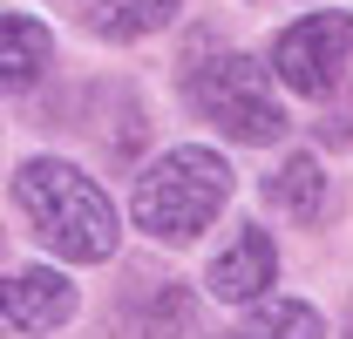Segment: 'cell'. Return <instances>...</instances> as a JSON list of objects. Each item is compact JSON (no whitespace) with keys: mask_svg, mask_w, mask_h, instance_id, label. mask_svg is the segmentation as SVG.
<instances>
[{"mask_svg":"<svg viewBox=\"0 0 353 339\" xmlns=\"http://www.w3.org/2000/svg\"><path fill=\"white\" fill-rule=\"evenodd\" d=\"M14 204L34 224V238H48L61 258L75 265H102L116 258V238H123V217L102 197V183L82 176L75 163H54V156H28L21 176H14Z\"/></svg>","mask_w":353,"mask_h":339,"instance_id":"1","label":"cell"},{"mask_svg":"<svg viewBox=\"0 0 353 339\" xmlns=\"http://www.w3.org/2000/svg\"><path fill=\"white\" fill-rule=\"evenodd\" d=\"M224 197H231V163H224L218 150H197V143H183L170 150L163 163H150L136 176V224L150 231V238H170V245H190L211 217L224 211Z\"/></svg>","mask_w":353,"mask_h":339,"instance_id":"2","label":"cell"},{"mask_svg":"<svg viewBox=\"0 0 353 339\" xmlns=\"http://www.w3.org/2000/svg\"><path fill=\"white\" fill-rule=\"evenodd\" d=\"M190 102L204 123H218L231 143H279L285 136V109L272 95V75H265L252 54H211V61H190Z\"/></svg>","mask_w":353,"mask_h":339,"instance_id":"3","label":"cell"},{"mask_svg":"<svg viewBox=\"0 0 353 339\" xmlns=\"http://www.w3.org/2000/svg\"><path fill=\"white\" fill-rule=\"evenodd\" d=\"M353 61V14H306L272 41V68L279 82L299 95H333Z\"/></svg>","mask_w":353,"mask_h":339,"instance_id":"4","label":"cell"},{"mask_svg":"<svg viewBox=\"0 0 353 339\" xmlns=\"http://www.w3.org/2000/svg\"><path fill=\"white\" fill-rule=\"evenodd\" d=\"M0 312L14 333H54L61 319H75V285L54 265H21L0 292Z\"/></svg>","mask_w":353,"mask_h":339,"instance_id":"5","label":"cell"},{"mask_svg":"<svg viewBox=\"0 0 353 339\" xmlns=\"http://www.w3.org/2000/svg\"><path fill=\"white\" fill-rule=\"evenodd\" d=\"M279 278V251H272V238H265L259 224H245L218 258H211V298H259L265 285Z\"/></svg>","mask_w":353,"mask_h":339,"instance_id":"6","label":"cell"},{"mask_svg":"<svg viewBox=\"0 0 353 339\" xmlns=\"http://www.w3.org/2000/svg\"><path fill=\"white\" fill-rule=\"evenodd\" d=\"M265 204H272V211H285L292 224H326V211H333V190H326V170H319V156H285V163L265 176Z\"/></svg>","mask_w":353,"mask_h":339,"instance_id":"7","label":"cell"},{"mask_svg":"<svg viewBox=\"0 0 353 339\" xmlns=\"http://www.w3.org/2000/svg\"><path fill=\"white\" fill-rule=\"evenodd\" d=\"M0 41H7V54H0V82L14 88V95L34 88L48 68H54V34H48L34 14H7V21H0Z\"/></svg>","mask_w":353,"mask_h":339,"instance_id":"8","label":"cell"},{"mask_svg":"<svg viewBox=\"0 0 353 339\" xmlns=\"http://www.w3.org/2000/svg\"><path fill=\"white\" fill-rule=\"evenodd\" d=\"M176 7H183V0H102V7H88V34H102V41H136V34H157Z\"/></svg>","mask_w":353,"mask_h":339,"instance_id":"9","label":"cell"},{"mask_svg":"<svg viewBox=\"0 0 353 339\" xmlns=\"http://www.w3.org/2000/svg\"><path fill=\"white\" fill-rule=\"evenodd\" d=\"M224 339H326V319L312 305H299V298H272L252 319H238Z\"/></svg>","mask_w":353,"mask_h":339,"instance_id":"10","label":"cell"},{"mask_svg":"<svg viewBox=\"0 0 353 339\" xmlns=\"http://www.w3.org/2000/svg\"><path fill=\"white\" fill-rule=\"evenodd\" d=\"M319 143H326V150H353V95H340V109H333V116H319Z\"/></svg>","mask_w":353,"mask_h":339,"instance_id":"11","label":"cell"},{"mask_svg":"<svg viewBox=\"0 0 353 339\" xmlns=\"http://www.w3.org/2000/svg\"><path fill=\"white\" fill-rule=\"evenodd\" d=\"M347 339H353V319H347Z\"/></svg>","mask_w":353,"mask_h":339,"instance_id":"12","label":"cell"},{"mask_svg":"<svg viewBox=\"0 0 353 339\" xmlns=\"http://www.w3.org/2000/svg\"><path fill=\"white\" fill-rule=\"evenodd\" d=\"M95 7H102V0H95Z\"/></svg>","mask_w":353,"mask_h":339,"instance_id":"13","label":"cell"}]
</instances>
